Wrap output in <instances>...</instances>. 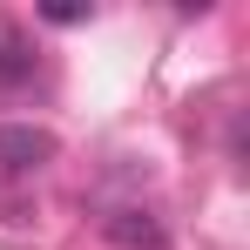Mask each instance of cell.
<instances>
[{
	"label": "cell",
	"instance_id": "2",
	"mask_svg": "<svg viewBox=\"0 0 250 250\" xmlns=\"http://www.w3.org/2000/svg\"><path fill=\"white\" fill-rule=\"evenodd\" d=\"M102 237L122 244V250H163V244H169L163 223H156L149 209H108V216H102Z\"/></svg>",
	"mask_w": 250,
	"mask_h": 250
},
{
	"label": "cell",
	"instance_id": "1",
	"mask_svg": "<svg viewBox=\"0 0 250 250\" xmlns=\"http://www.w3.org/2000/svg\"><path fill=\"white\" fill-rule=\"evenodd\" d=\"M54 163V135L34 122H0V176H34Z\"/></svg>",
	"mask_w": 250,
	"mask_h": 250
},
{
	"label": "cell",
	"instance_id": "3",
	"mask_svg": "<svg viewBox=\"0 0 250 250\" xmlns=\"http://www.w3.org/2000/svg\"><path fill=\"white\" fill-rule=\"evenodd\" d=\"M34 82V41H27V27L21 21H0V88L14 95V88Z\"/></svg>",
	"mask_w": 250,
	"mask_h": 250
},
{
	"label": "cell",
	"instance_id": "4",
	"mask_svg": "<svg viewBox=\"0 0 250 250\" xmlns=\"http://www.w3.org/2000/svg\"><path fill=\"white\" fill-rule=\"evenodd\" d=\"M54 27H75V21H88V7H75V0H54V7H41Z\"/></svg>",
	"mask_w": 250,
	"mask_h": 250
}]
</instances>
